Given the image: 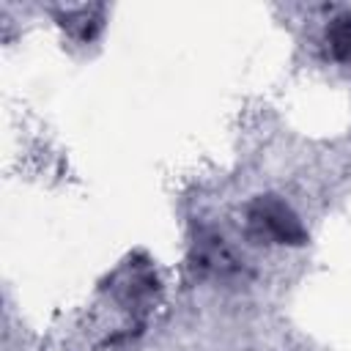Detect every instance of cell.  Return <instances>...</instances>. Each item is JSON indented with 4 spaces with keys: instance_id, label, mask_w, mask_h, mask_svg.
I'll list each match as a JSON object with an SVG mask.
<instances>
[{
    "instance_id": "cell-1",
    "label": "cell",
    "mask_w": 351,
    "mask_h": 351,
    "mask_svg": "<svg viewBox=\"0 0 351 351\" xmlns=\"http://www.w3.org/2000/svg\"><path fill=\"white\" fill-rule=\"evenodd\" d=\"M250 225L255 233L280 241V244H299L304 239V230L296 219V214L274 197H261L250 208Z\"/></svg>"
},
{
    "instance_id": "cell-2",
    "label": "cell",
    "mask_w": 351,
    "mask_h": 351,
    "mask_svg": "<svg viewBox=\"0 0 351 351\" xmlns=\"http://www.w3.org/2000/svg\"><path fill=\"white\" fill-rule=\"evenodd\" d=\"M329 47L335 58L348 60L351 58V16H337L335 25L329 27Z\"/></svg>"
}]
</instances>
